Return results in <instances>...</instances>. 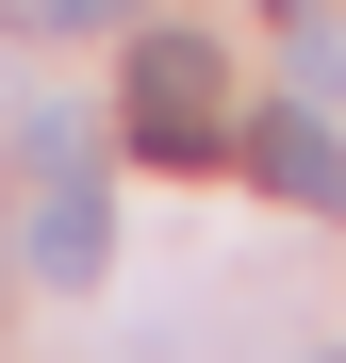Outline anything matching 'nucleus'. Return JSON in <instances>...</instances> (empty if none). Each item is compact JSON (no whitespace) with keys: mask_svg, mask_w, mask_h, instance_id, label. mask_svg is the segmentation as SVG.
I'll list each match as a JSON object with an SVG mask.
<instances>
[{"mask_svg":"<svg viewBox=\"0 0 346 363\" xmlns=\"http://www.w3.org/2000/svg\"><path fill=\"white\" fill-rule=\"evenodd\" d=\"M330 363H346V347H330Z\"/></svg>","mask_w":346,"mask_h":363,"instance_id":"7","label":"nucleus"},{"mask_svg":"<svg viewBox=\"0 0 346 363\" xmlns=\"http://www.w3.org/2000/svg\"><path fill=\"white\" fill-rule=\"evenodd\" d=\"M280 17H297V0H280Z\"/></svg>","mask_w":346,"mask_h":363,"instance_id":"6","label":"nucleus"},{"mask_svg":"<svg viewBox=\"0 0 346 363\" xmlns=\"http://www.w3.org/2000/svg\"><path fill=\"white\" fill-rule=\"evenodd\" d=\"M297 83L346 116V17H330V0H297Z\"/></svg>","mask_w":346,"mask_h":363,"instance_id":"4","label":"nucleus"},{"mask_svg":"<svg viewBox=\"0 0 346 363\" xmlns=\"http://www.w3.org/2000/svg\"><path fill=\"white\" fill-rule=\"evenodd\" d=\"M214 99H231V67H214L198 33H149V50H132V149H149V165H231V149H248Z\"/></svg>","mask_w":346,"mask_h":363,"instance_id":"1","label":"nucleus"},{"mask_svg":"<svg viewBox=\"0 0 346 363\" xmlns=\"http://www.w3.org/2000/svg\"><path fill=\"white\" fill-rule=\"evenodd\" d=\"M248 182H264V199H297V215H346V133H330V99L248 116Z\"/></svg>","mask_w":346,"mask_h":363,"instance_id":"2","label":"nucleus"},{"mask_svg":"<svg viewBox=\"0 0 346 363\" xmlns=\"http://www.w3.org/2000/svg\"><path fill=\"white\" fill-rule=\"evenodd\" d=\"M33 17H50V33H99V17H115V0H33Z\"/></svg>","mask_w":346,"mask_h":363,"instance_id":"5","label":"nucleus"},{"mask_svg":"<svg viewBox=\"0 0 346 363\" xmlns=\"http://www.w3.org/2000/svg\"><path fill=\"white\" fill-rule=\"evenodd\" d=\"M33 264H50V281H99V264H115V199L83 182V149L33 165Z\"/></svg>","mask_w":346,"mask_h":363,"instance_id":"3","label":"nucleus"}]
</instances>
